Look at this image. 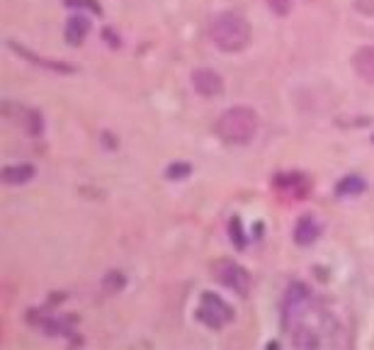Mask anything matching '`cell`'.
Wrapping results in <instances>:
<instances>
[{
  "label": "cell",
  "mask_w": 374,
  "mask_h": 350,
  "mask_svg": "<svg viewBox=\"0 0 374 350\" xmlns=\"http://www.w3.org/2000/svg\"><path fill=\"white\" fill-rule=\"evenodd\" d=\"M209 37L217 49L227 51V54H236V51L246 49L248 41H251V25L243 15L227 10V13L212 17Z\"/></svg>",
  "instance_id": "obj_1"
},
{
  "label": "cell",
  "mask_w": 374,
  "mask_h": 350,
  "mask_svg": "<svg viewBox=\"0 0 374 350\" xmlns=\"http://www.w3.org/2000/svg\"><path fill=\"white\" fill-rule=\"evenodd\" d=\"M258 127H260V120H258V112L253 108H229L219 115L217 120V134L222 141L227 144H236V146H243V144H251L258 134Z\"/></svg>",
  "instance_id": "obj_2"
},
{
  "label": "cell",
  "mask_w": 374,
  "mask_h": 350,
  "mask_svg": "<svg viewBox=\"0 0 374 350\" xmlns=\"http://www.w3.org/2000/svg\"><path fill=\"white\" fill-rule=\"evenodd\" d=\"M308 304H311V294L304 284H292L284 299V326L292 329H301V321L308 314Z\"/></svg>",
  "instance_id": "obj_3"
},
{
  "label": "cell",
  "mask_w": 374,
  "mask_h": 350,
  "mask_svg": "<svg viewBox=\"0 0 374 350\" xmlns=\"http://www.w3.org/2000/svg\"><path fill=\"white\" fill-rule=\"evenodd\" d=\"M197 319L199 321H204L209 329H222L224 324L234 319V312H231L227 302L219 299L217 294L204 292L202 294V304L197 309Z\"/></svg>",
  "instance_id": "obj_4"
},
{
  "label": "cell",
  "mask_w": 374,
  "mask_h": 350,
  "mask_svg": "<svg viewBox=\"0 0 374 350\" xmlns=\"http://www.w3.org/2000/svg\"><path fill=\"white\" fill-rule=\"evenodd\" d=\"M217 280L241 297H248V292H251V275H248V270L241 268L239 263H231V260H224V263L217 265Z\"/></svg>",
  "instance_id": "obj_5"
},
{
  "label": "cell",
  "mask_w": 374,
  "mask_h": 350,
  "mask_svg": "<svg viewBox=\"0 0 374 350\" xmlns=\"http://www.w3.org/2000/svg\"><path fill=\"white\" fill-rule=\"evenodd\" d=\"M192 88L202 98H217L224 91V78L214 68H197L192 73Z\"/></svg>",
  "instance_id": "obj_6"
},
{
  "label": "cell",
  "mask_w": 374,
  "mask_h": 350,
  "mask_svg": "<svg viewBox=\"0 0 374 350\" xmlns=\"http://www.w3.org/2000/svg\"><path fill=\"white\" fill-rule=\"evenodd\" d=\"M275 187L280 190L282 195H287V197L292 195L294 200H304L306 192L311 190V182L301 173H282L275 177Z\"/></svg>",
  "instance_id": "obj_7"
},
{
  "label": "cell",
  "mask_w": 374,
  "mask_h": 350,
  "mask_svg": "<svg viewBox=\"0 0 374 350\" xmlns=\"http://www.w3.org/2000/svg\"><path fill=\"white\" fill-rule=\"evenodd\" d=\"M353 68L365 83L374 86V44L360 46L353 56Z\"/></svg>",
  "instance_id": "obj_8"
},
{
  "label": "cell",
  "mask_w": 374,
  "mask_h": 350,
  "mask_svg": "<svg viewBox=\"0 0 374 350\" xmlns=\"http://www.w3.org/2000/svg\"><path fill=\"white\" fill-rule=\"evenodd\" d=\"M318 236H321V224L311 215L301 217L299 222H296V227H294V241L299 243V246H311V243L316 241Z\"/></svg>",
  "instance_id": "obj_9"
},
{
  "label": "cell",
  "mask_w": 374,
  "mask_h": 350,
  "mask_svg": "<svg viewBox=\"0 0 374 350\" xmlns=\"http://www.w3.org/2000/svg\"><path fill=\"white\" fill-rule=\"evenodd\" d=\"M34 177V168L29 163H17V165H5L3 168V180L8 185H22Z\"/></svg>",
  "instance_id": "obj_10"
},
{
  "label": "cell",
  "mask_w": 374,
  "mask_h": 350,
  "mask_svg": "<svg viewBox=\"0 0 374 350\" xmlns=\"http://www.w3.org/2000/svg\"><path fill=\"white\" fill-rule=\"evenodd\" d=\"M88 32H90V22H88L85 17H71L68 20V25H66L68 44H73V46L83 44V39L88 37Z\"/></svg>",
  "instance_id": "obj_11"
},
{
  "label": "cell",
  "mask_w": 374,
  "mask_h": 350,
  "mask_svg": "<svg viewBox=\"0 0 374 350\" xmlns=\"http://www.w3.org/2000/svg\"><path fill=\"white\" fill-rule=\"evenodd\" d=\"M365 180H362L360 175H346L341 182H338L336 192L341 195V197H358V195L365 192Z\"/></svg>",
  "instance_id": "obj_12"
},
{
  "label": "cell",
  "mask_w": 374,
  "mask_h": 350,
  "mask_svg": "<svg viewBox=\"0 0 374 350\" xmlns=\"http://www.w3.org/2000/svg\"><path fill=\"white\" fill-rule=\"evenodd\" d=\"M10 46H13V49L17 51V54H22V56L32 58V63H37V66H46V68H51V71H66V73L71 71L68 66H63V63H49V61H46V58H37L34 54H29L27 49H22V46H17L15 41H10Z\"/></svg>",
  "instance_id": "obj_13"
},
{
  "label": "cell",
  "mask_w": 374,
  "mask_h": 350,
  "mask_svg": "<svg viewBox=\"0 0 374 350\" xmlns=\"http://www.w3.org/2000/svg\"><path fill=\"white\" fill-rule=\"evenodd\" d=\"M267 8L272 10L275 15H289V10H292V0H267Z\"/></svg>",
  "instance_id": "obj_14"
},
{
  "label": "cell",
  "mask_w": 374,
  "mask_h": 350,
  "mask_svg": "<svg viewBox=\"0 0 374 350\" xmlns=\"http://www.w3.org/2000/svg\"><path fill=\"white\" fill-rule=\"evenodd\" d=\"M187 173H189L187 165H170V168H168V177H170V180H182L180 175H187Z\"/></svg>",
  "instance_id": "obj_15"
}]
</instances>
